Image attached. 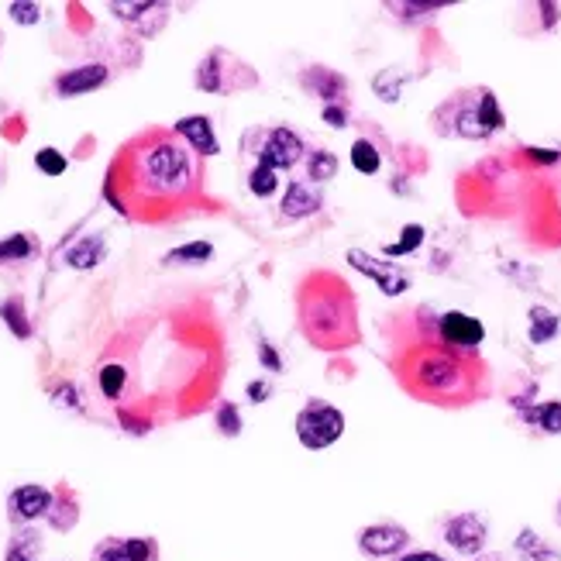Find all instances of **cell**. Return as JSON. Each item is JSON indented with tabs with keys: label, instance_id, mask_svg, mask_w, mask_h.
I'll list each match as a JSON object with an SVG mask.
<instances>
[{
	"label": "cell",
	"instance_id": "836d02e7",
	"mask_svg": "<svg viewBox=\"0 0 561 561\" xmlns=\"http://www.w3.org/2000/svg\"><path fill=\"white\" fill-rule=\"evenodd\" d=\"M376 90L383 93V100H389V104H393V100L400 97V90H396V69H386V73L379 76V80H376Z\"/></svg>",
	"mask_w": 561,
	"mask_h": 561
},
{
	"label": "cell",
	"instance_id": "7c38bea8",
	"mask_svg": "<svg viewBox=\"0 0 561 561\" xmlns=\"http://www.w3.org/2000/svg\"><path fill=\"white\" fill-rule=\"evenodd\" d=\"M303 90L310 93V97H321L327 100V104H334V100H341V93L348 90V83L341 80L334 69H327V66H310L307 73H303Z\"/></svg>",
	"mask_w": 561,
	"mask_h": 561
},
{
	"label": "cell",
	"instance_id": "7a4b0ae2",
	"mask_svg": "<svg viewBox=\"0 0 561 561\" xmlns=\"http://www.w3.org/2000/svg\"><path fill=\"white\" fill-rule=\"evenodd\" d=\"M296 314L307 341L321 352H345L358 345V314L352 286L334 272H310L296 293Z\"/></svg>",
	"mask_w": 561,
	"mask_h": 561
},
{
	"label": "cell",
	"instance_id": "d590c367",
	"mask_svg": "<svg viewBox=\"0 0 561 561\" xmlns=\"http://www.w3.org/2000/svg\"><path fill=\"white\" fill-rule=\"evenodd\" d=\"M155 4H111V11L118 14V18H128V21H135L138 14H145V11H152Z\"/></svg>",
	"mask_w": 561,
	"mask_h": 561
},
{
	"label": "cell",
	"instance_id": "30bf717a",
	"mask_svg": "<svg viewBox=\"0 0 561 561\" xmlns=\"http://www.w3.org/2000/svg\"><path fill=\"white\" fill-rule=\"evenodd\" d=\"M104 80H107V66L93 62V66H80V69H69V73H62L56 80V90H59V97H80V93L97 90Z\"/></svg>",
	"mask_w": 561,
	"mask_h": 561
},
{
	"label": "cell",
	"instance_id": "ab89813d",
	"mask_svg": "<svg viewBox=\"0 0 561 561\" xmlns=\"http://www.w3.org/2000/svg\"><path fill=\"white\" fill-rule=\"evenodd\" d=\"M400 561H448V558L434 555V551H414V555H403Z\"/></svg>",
	"mask_w": 561,
	"mask_h": 561
},
{
	"label": "cell",
	"instance_id": "d4e9b609",
	"mask_svg": "<svg viewBox=\"0 0 561 561\" xmlns=\"http://www.w3.org/2000/svg\"><path fill=\"white\" fill-rule=\"evenodd\" d=\"M479 118H482V124H486V131H489V135H493V131H500V128H503V111H500V100H496L489 90H482V93H479Z\"/></svg>",
	"mask_w": 561,
	"mask_h": 561
},
{
	"label": "cell",
	"instance_id": "ba28073f",
	"mask_svg": "<svg viewBox=\"0 0 561 561\" xmlns=\"http://www.w3.org/2000/svg\"><path fill=\"white\" fill-rule=\"evenodd\" d=\"M348 266L358 269L362 276L376 279L379 290H383L386 296H400L403 290H410L407 272L396 269V266H386V262H376L369 252H362V248H348Z\"/></svg>",
	"mask_w": 561,
	"mask_h": 561
},
{
	"label": "cell",
	"instance_id": "603a6c76",
	"mask_svg": "<svg viewBox=\"0 0 561 561\" xmlns=\"http://www.w3.org/2000/svg\"><path fill=\"white\" fill-rule=\"evenodd\" d=\"M527 334H531L534 345H544V341H551L558 334V317L544 307H534L531 310V331Z\"/></svg>",
	"mask_w": 561,
	"mask_h": 561
},
{
	"label": "cell",
	"instance_id": "e575fe53",
	"mask_svg": "<svg viewBox=\"0 0 561 561\" xmlns=\"http://www.w3.org/2000/svg\"><path fill=\"white\" fill-rule=\"evenodd\" d=\"M31 551H35V534H21V541L11 548L7 561H31Z\"/></svg>",
	"mask_w": 561,
	"mask_h": 561
},
{
	"label": "cell",
	"instance_id": "44dd1931",
	"mask_svg": "<svg viewBox=\"0 0 561 561\" xmlns=\"http://www.w3.org/2000/svg\"><path fill=\"white\" fill-rule=\"evenodd\" d=\"M0 317H4V324L11 327L18 338H31V324L25 317V303H21V296H11V300L0 303Z\"/></svg>",
	"mask_w": 561,
	"mask_h": 561
},
{
	"label": "cell",
	"instance_id": "ffe728a7",
	"mask_svg": "<svg viewBox=\"0 0 561 561\" xmlns=\"http://www.w3.org/2000/svg\"><path fill=\"white\" fill-rule=\"evenodd\" d=\"M352 166L358 169L362 176H376L379 166H383V159H379V148L369 142V138H358L352 145Z\"/></svg>",
	"mask_w": 561,
	"mask_h": 561
},
{
	"label": "cell",
	"instance_id": "f1b7e54d",
	"mask_svg": "<svg viewBox=\"0 0 561 561\" xmlns=\"http://www.w3.org/2000/svg\"><path fill=\"white\" fill-rule=\"evenodd\" d=\"M197 87H200V90H210V93L224 90V83H221V69H217V56H210V59L200 62Z\"/></svg>",
	"mask_w": 561,
	"mask_h": 561
},
{
	"label": "cell",
	"instance_id": "3957f363",
	"mask_svg": "<svg viewBox=\"0 0 561 561\" xmlns=\"http://www.w3.org/2000/svg\"><path fill=\"white\" fill-rule=\"evenodd\" d=\"M400 379L410 393L424 400H455L469 383V365L462 352H451L444 345H420L400 365Z\"/></svg>",
	"mask_w": 561,
	"mask_h": 561
},
{
	"label": "cell",
	"instance_id": "8fae6325",
	"mask_svg": "<svg viewBox=\"0 0 561 561\" xmlns=\"http://www.w3.org/2000/svg\"><path fill=\"white\" fill-rule=\"evenodd\" d=\"M152 555H155V548L145 537H128V541L114 537V541L100 544L93 561H152Z\"/></svg>",
	"mask_w": 561,
	"mask_h": 561
},
{
	"label": "cell",
	"instance_id": "5b68a950",
	"mask_svg": "<svg viewBox=\"0 0 561 561\" xmlns=\"http://www.w3.org/2000/svg\"><path fill=\"white\" fill-rule=\"evenodd\" d=\"M438 338L444 348H451V352L469 355L482 345L486 327L475 321V317L462 314V310H448V314H441V321H438Z\"/></svg>",
	"mask_w": 561,
	"mask_h": 561
},
{
	"label": "cell",
	"instance_id": "4fadbf2b",
	"mask_svg": "<svg viewBox=\"0 0 561 561\" xmlns=\"http://www.w3.org/2000/svg\"><path fill=\"white\" fill-rule=\"evenodd\" d=\"M49 506H52V496H49V489H42V486H21L11 493L14 520H35V517H42V513H49Z\"/></svg>",
	"mask_w": 561,
	"mask_h": 561
},
{
	"label": "cell",
	"instance_id": "1f68e13d",
	"mask_svg": "<svg viewBox=\"0 0 561 561\" xmlns=\"http://www.w3.org/2000/svg\"><path fill=\"white\" fill-rule=\"evenodd\" d=\"M217 427H221V434H228V438H235L241 431V417H238L235 403H224V407L217 410Z\"/></svg>",
	"mask_w": 561,
	"mask_h": 561
},
{
	"label": "cell",
	"instance_id": "5bb4252c",
	"mask_svg": "<svg viewBox=\"0 0 561 561\" xmlns=\"http://www.w3.org/2000/svg\"><path fill=\"white\" fill-rule=\"evenodd\" d=\"M176 135L183 138V142L190 145L193 152H200V155H214L217 152L214 128H210V121L204 118V114H193V118L176 121Z\"/></svg>",
	"mask_w": 561,
	"mask_h": 561
},
{
	"label": "cell",
	"instance_id": "f546056e",
	"mask_svg": "<svg viewBox=\"0 0 561 561\" xmlns=\"http://www.w3.org/2000/svg\"><path fill=\"white\" fill-rule=\"evenodd\" d=\"M35 166L49 176H62L66 173V155L56 152V148H42V152L35 155Z\"/></svg>",
	"mask_w": 561,
	"mask_h": 561
},
{
	"label": "cell",
	"instance_id": "4316f807",
	"mask_svg": "<svg viewBox=\"0 0 561 561\" xmlns=\"http://www.w3.org/2000/svg\"><path fill=\"white\" fill-rule=\"evenodd\" d=\"M210 255H214V248L207 245V241H193V245H183L176 248V252L166 255L169 266H179V262H207Z\"/></svg>",
	"mask_w": 561,
	"mask_h": 561
},
{
	"label": "cell",
	"instance_id": "b9f144b4",
	"mask_svg": "<svg viewBox=\"0 0 561 561\" xmlns=\"http://www.w3.org/2000/svg\"><path fill=\"white\" fill-rule=\"evenodd\" d=\"M527 152H531L534 159H541V162H555L558 159V152H548V148H527Z\"/></svg>",
	"mask_w": 561,
	"mask_h": 561
},
{
	"label": "cell",
	"instance_id": "cb8c5ba5",
	"mask_svg": "<svg viewBox=\"0 0 561 561\" xmlns=\"http://www.w3.org/2000/svg\"><path fill=\"white\" fill-rule=\"evenodd\" d=\"M420 241H424V228H420V224H407V228L400 231V241H393V245H386V248H383V255H389V259H400V255L417 252Z\"/></svg>",
	"mask_w": 561,
	"mask_h": 561
},
{
	"label": "cell",
	"instance_id": "484cf974",
	"mask_svg": "<svg viewBox=\"0 0 561 561\" xmlns=\"http://www.w3.org/2000/svg\"><path fill=\"white\" fill-rule=\"evenodd\" d=\"M276 186H279L276 169L255 166V169H252V176H248V190H252L255 197H262V200H269L272 193H276Z\"/></svg>",
	"mask_w": 561,
	"mask_h": 561
},
{
	"label": "cell",
	"instance_id": "e0dca14e",
	"mask_svg": "<svg viewBox=\"0 0 561 561\" xmlns=\"http://www.w3.org/2000/svg\"><path fill=\"white\" fill-rule=\"evenodd\" d=\"M100 259H104V238H83L66 252V262L73 269H93Z\"/></svg>",
	"mask_w": 561,
	"mask_h": 561
},
{
	"label": "cell",
	"instance_id": "8992f818",
	"mask_svg": "<svg viewBox=\"0 0 561 561\" xmlns=\"http://www.w3.org/2000/svg\"><path fill=\"white\" fill-rule=\"evenodd\" d=\"M486 537H489V527L479 513H458V517H451L448 524H444V541H448V548H455L458 555H479V551L486 548Z\"/></svg>",
	"mask_w": 561,
	"mask_h": 561
},
{
	"label": "cell",
	"instance_id": "ee69618b",
	"mask_svg": "<svg viewBox=\"0 0 561 561\" xmlns=\"http://www.w3.org/2000/svg\"><path fill=\"white\" fill-rule=\"evenodd\" d=\"M558 524H561V503H558Z\"/></svg>",
	"mask_w": 561,
	"mask_h": 561
},
{
	"label": "cell",
	"instance_id": "83f0119b",
	"mask_svg": "<svg viewBox=\"0 0 561 561\" xmlns=\"http://www.w3.org/2000/svg\"><path fill=\"white\" fill-rule=\"evenodd\" d=\"M31 255V241L28 235H11L0 241V262H21Z\"/></svg>",
	"mask_w": 561,
	"mask_h": 561
},
{
	"label": "cell",
	"instance_id": "f35d334b",
	"mask_svg": "<svg viewBox=\"0 0 561 561\" xmlns=\"http://www.w3.org/2000/svg\"><path fill=\"white\" fill-rule=\"evenodd\" d=\"M56 403H59V407H80V400H76V389L73 386L56 389Z\"/></svg>",
	"mask_w": 561,
	"mask_h": 561
},
{
	"label": "cell",
	"instance_id": "d6a6232c",
	"mask_svg": "<svg viewBox=\"0 0 561 561\" xmlns=\"http://www.w3.org/2000/svg\"><path fill=\"white\" fill-rule=\"evenodd\" d=\"M11 18L21 21V25H35L42 18V7L38 4H11Z\"/></svg>",
	"mask_w": 561,
	"mask_h": 561
},
{
	"label": "cell",
	"instance_id": "60d3db41",
	"mask_svg": "<svg viewBox=\"0 0 561 561\" xmlns=\"http://www.w3.org/2000/svg\"><path fill=\"white\" fill-rule=\"evenodd\" d=\"M248 396H252L255 403H262L269 396V386L266 383H252V386H248Z\"/></svg>",
	"mask_w": 561,
	"mask_h": 561
},
{
	"label": "cell",
	"instance_id": "4dcf8cb0",
	"mask_svg": "<svg viewBox=\"0 0 561 561\" xmlns=\"http://www.w3.org/2000/svg\"><path fill=\"white\" fill-rule=\"evenodd\" d=\"M100 389H104V396H121V389H124V369L121 365H107L104 372H100Z\"/></svg>",
	"mask_w": 561,
	"mask_h": 561
},
{
	"label": "cell",
	"instance_id": "52a82bcc",
	"mask_svg": "<svg viewBox=\"0 0 561 561\" xmlns=\"http://www.w3.org/2000/svg\"><path fill=\"white\" fill-rule=\"evenodd\" d=\"M303 138L296 135V131L290 128H272L269 131V138H266V145L259 148V166H266V169H293L296 162L303 159Z\"/></svg>",
	"mask_w": 561,
	"mask_h": 561
},
{
	"label": "cell",
	"instance_id": "2e32d148",
	"mask_svg": "<svg viewBox=\"0 0 561 561\" xmlns=\"http://www.w3.org/2000/svg\"><path fill=\"white\" fill-rule=\"evenodd\" d=\"M517 555L524 561H561V551L551 548L548 541H541L531 527H524V531L517 534Z\"/></svg>",
	"mask_w": 561,
	"mask_h": 561
},
{
	"label": "cell",
	"instance_id": "ac0fdd59",
	"mask_svg": "<svg viewBox=\"0 0 561 561\" xmlns=\"http://www.w3.org/2000/svg\"><path fill=\"white\" fill-rule=\"evenodd\" d=\"M455 131L462 138H486V124L479 118V97L472 100V104H462L458 107V118H455Z\"/></svg>",
	"mask_w": 561,
	"mask_h": 561
},
{
	"label": "cell",
	"instance_id": "d6986e66",
	"mask_svg": "<svg viewBox=\"0 0 561 561\" xmlns=\"http://www.w3.org/2000/svg\"><path fill=\"white\" fill-rule=\"evenodd\" d=\"M524 417L534 427H541L544 434H561V400H548L534 410H524Z\"/></svg>",
	"mask_w": 561,
	"mask_h": 561
},
{
	"label": "cell",
	"instance_id": "8d00e7d4",
	"mask_svg": "<svg viewBox=\"0 0 561 561\" xmlns=\"http://www.w3.org/2000/svg\"><path fill=\"white\" fill-rule=\"evenodd\" d=\"M259 358H262V365H266L269 372H279V369H283V362H279L276 348H272L269 341H262V345H259Z\"/></svg>",
	"mask_w": 561,
	"mask_h": 561
},
{
	"label": "cell",
	"instance_id": "9c48e42d",
	"mask_svg": "<svg viewBox=\"0 0 561 561\" xmlns=\"http://www.w3.org/2000/svg\"><path fill=\"white\" fill-rule=\"evenodd\" d=\"M407 541H410V534L403 531L400 524H372L358 534V548H362V555H369V558L400 555V551L407 548Z\"/></svg>",
	"mask_w": 561,
	"mask_h": 561
},
{
	"label": "cell",
	"instance_id": "7402d4cb",
	"mask_svg": "<svg viewBox=\"0 0 561 561\" xmlns=\"http://www.w3.org/2000/svg\"><path fill=\"white\" fill-rule=\"evenodd\" d=\"M307 176L314 179V183H327V179L338 176V159H334V152H327V148H317V152H310Z\"/></svg>",
	"mask_w": 561,
	"mask_h": 561
},
{
	"label": "cell",
	"instance_id": "74e56055",
	"mask_svg": "<svg viewBox=\"0 0 561 561\" xmlns=\"http://www.w3.org/2000/svg\"><path fill=\"white\" fill-rule=\"evenodd\" d=\"M324 121L331 124V128H345V121H348L345 107H338V104H327V107H324Z\"/></svg>",
	"mask_w": 561,
	"mask_h": 561
},
{
	"label": "cell",
	"instance_id": "277c9868",
	"mask_svg": "<svg viewBox=\"0 0 561 561\" xmlns=\"http://www.w3.org/2000/svg\"><path fill=\"white\" fill-rule=\"evenodd\" d=\"M293 427H296V438H300L303 448L324 451L345 434V417H341V410H334L331 403L310 400L307 407L296 414Z\"/></svg>",
	"mask_w": 561,
	"mask_h": 561
},
{
	"label": "cell",
	"instance_id": "6da1fadb",
	"mask_svg": "<svg viewBox=\"0 0 561 561\" xmlns=\"http://www.w3.org/2000/svg\"><path fill=\"white\" fill-rule=\"evenodd\" d=\"M200 190L197 152L166 128L142 131L121 148L107 179V197L138 221L186 207Z\"/></svg>",
	"mask_w": 561,
	"mask_h": 561
},
{
	"label": "cell",
	"instance_id": "7bdbcfd3",
	"mask_svg": "<svg viewBox=\"0 0 561 561\" xmlns=\"http://www.w3.org/2000/svg\"><path fill=\"white\" fill-rule=\"evenodd\" d=\"M475 561H503L500 555H486V558H475Z\"/></svg>",
	"mask_w": 561,
	"mask_h": 561
},
{
	"label": "cell",
	"instance_id": "9a60e30c",
	"mask_svg": "<svg viewBox=\"0 0 561 561\" xmlns=\"http://www.w3.org/2000/svg\"><path fill=\"white\" fill-rule=\"evenodd\" d=\"M321 193L314 190V186H307V183H293L290 190H286V200H283V217H310V214H317L321 210Z\"/></svg>",
	"mask_w": 561,
	"mask_h": 561
}]
</instances>
